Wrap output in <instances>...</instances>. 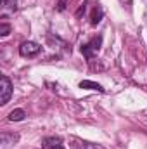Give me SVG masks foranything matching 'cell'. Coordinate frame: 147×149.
<instances>
[{
    "mask_svg": "<svg viewBox=\"0 0 147 149\" xmlns=\"http://www.w3.org/2000/svg\"><path fill=\"white\" fill-rule=\"evenodd\" d=\"M12 95V81L9 80V76H2L0 78V104H7L9 99Z\"/></svg>",
    "mask_w": 147,
    "mask_h": 149,
    "instance_id": "cell-1",
    "label": "cell"
},
{
    "mask_svg": "<svg viewBox=\"0 0 147 149\" xmlns=\"http://www.w3.org/2000/svg\"><path fill=\"white\" fill-rule=\"evenodd\" d=\"M40 52V45L35 42H23L21 47H19V54L23 57H33Z\"/></svg>",
    "mask_w": 147,
    "mask_h": 149,
    "instance_id": "cell-2",
    "label": "cell"
},
{
    "mask_svg": "<svg viewBox=\"0 0 147 149\" xmlns=\"http://www.w3.org/2000/svg\"><path fill=\"white\" fill-rule=\"evenodd\" d=\"M17 141H19V135H17V134H7V132H3V134L0 135V149L14 148V146L17 144Z\"/></svg>",
    "mask_w": 147,
    "mask_h": 149,
    "instance_id": "cell-3",
    "label": "cell"
},
{
    "mask_svg": "<svg viewBox=\"0 0 147 149\" xmlns=\"http://www.w3.org/2000/svg\"><path fill=\"white\" fill-rule=\"evenodd\" d=\"M101 43H102V37L94 38L90 43H87V45H83V47H81V52H83L87 57H92L95 52H99V49H101Z\"/></svg>",
    "mask_w": 147,
    "mask_h": 149,
    "instance_id": "cell-4",
    "label": "cell"
},
{
    "mask_svg": "<svg viewBox=\"0 0 147 149\" xmlns=\"http://www.w3.org/2000/svg\"><path fill=\"white\" fill-rule=\"evenodd\" d=\"M62 146L61 139H55V137H49L43 141V149H57Z\"/></svg>",
    "mask_w": 147,
    "mask_h": 149,
    "instance_id": "cell-5",
    "label": "cell"
},
{
    "mask_svg": "<svg viewBox=\"0 0 147 149\" xmlns=\"http://www.w3.org/2000/svg\"><path fill=\"white\" fill-rule=\"evenodd\" d=\"M80 87H81V88H88V90H97V92H104L102 85H99V83H95V81H90V80H83V81L80 83Z\"/></svg>",
    "mask_w": 147,
    "mask_h": 149,
    "instance_id": "cell-6",
    "label": "cell"
},
{
    "mask_svg": "<svg viewBox=\"0 0 147 149\" xmlns=\"http://www.w3.org/2000/svg\"><path fill=\"white\" fill-rule=\"evenodd\" d=\"M24 116H26V113L23 111V109H14V111L9 113V120L10 121H23Z\"/></svg>",
    "mask_w": 147,
    "mask_h": 149,
    "instance_id": "cell-7",
    "label": "cell"
},
{
    "mask_svg": "<svg viewBox=\"0 0 147 149\" xmlns=\"http://www.w3.org/2000/svg\"><path fill=\"white\" fill-rule=\"evenodd\" d=\"M0 3H2V9L3 10H14L17 0H0Z\"/></svg>",
    "mask_w": 147,
    "mask_h": 149,
    "instance_id": "cell-8",
    "label": "cell"
},
{
    "mask_svg": "<svg viewBox=\"0 0 147 149\" xmlns=\"http://www.w3.org/2000/svg\"><path fill=\"white\" fill-rule=\"evenodd\" d=\"M101 17H102V9L101 7H95L94 12H92V24H97L101 21Z\"/></svg>",
    "mask_w": 147,
    "mask_h": 149,
    "instance_id": "cell-9",
    "label": "cell"
},
{
    "mask_svg": "<svg viewBox=\"0 0 147 149\" xmlns=\"http://www.w3.org/2000/svg\"><path fill=\"white\" fill-rule=\"evenodd\" d=\"M9 33H10V24L2 23V24H0V37H7Z\"/></svg>",
    "mask_w": 147,
    "mask_h": 149,
    "instance_id": "cell-10",
    "label": "cell"
},
{
    "mask_svg": "<svg viewBox=\"0 0 147 149\" xmlns=\"http://www.w3.org/2000/svg\"><path fill=\"white\" fill-rule=\"evenodd\" d=\"M78 149H97V148H95L94 144H81Z\"/></svg>",
    "mask_w": 147,
    "mask_h": 149,
    "instance_id": "cell-11",
    "label": "cell"
}]
</instances>
